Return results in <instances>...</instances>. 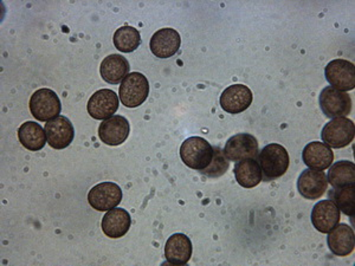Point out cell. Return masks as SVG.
I'll list each match as a JSON object with an SVG mask.
<instances>
[{
    "label": "cell",
    "mask_w": 355,
    "mask_h": 266,
    "mask_svg": "<svg viewBox=\"0 0 355 266\" xmlns=\"http://www.w3.org/2000/svg\"><path fill=\"white\" fill-rule=\"evenodd\" d=\"M289 154L282 145H266L259 154V163L262 170L263 181H274L284 175L289 168Z\"/></svg>",
    "instance_id": "obj_1"
},
{
    "label": "cell",
    "mask_w": 355,
    "mask_h": 266,
    "mask_svg": "<svg viewBox=\"0 0 355 266\" xmlns=\"http://www.w3.org/2000/svg\"><path fill=\"white\" fill-rule=\"evenodd\" d=\"M180 157L187 167L200 172L212 161L214 147L202 137H189L180 147Z\"/></svg>",
    "instance_id": "obj_2"
},
{
    "label": "cell",
    "mask_w": 355,
    "mask_h": 266,
    "mask_svg": "<svg viewBox=\"0 0 355 266\" xmlns=\"http://www.w3.org/2000/svg\"><path fill=\"white\" fill-rule=\"evenodd\" d=\"M150 95V83L145 75L130 73L121 82L119 96L122 105L127 108H137Z\"/></svg>",
    "instance_id": "obj_3"
},
{
    "label": "cell",
    "mask_w": 355,
    "mask_h": 266,
    "mask_svg": "<svg viewBox=\"0 0 355 266\" xmlns=\"http://www.w3.org/2000/svg\"><path fill=\"white\" fill-rule=\"evenodd\" d=\"M354 122L347 117H336L331 118L327 125L323 127L321 132L322 141L335 150L347 147L354 140Z\"/></svg>",
    "instance_id": "obj_4"
},
{
    "label": "cell",
    "mask_w": 355,
    "mask_h": 266,
    "mask_svg": "<svg viewBox=\"0 0 355 266\" xmlns=\"http://www.w3.org/2000/svg\"><path fill=\"white\" fill-rule=\"evenodd\" d=\"M60 97L51 89H40L30 98V112L42 122H49L61 113Z\"/></svg>",
    "instance_id": "obj_5"
},
{
    "label": "cell",
    "mask_w": 355,
    "mask_h": 266,
    "mask_svg": "<svg viewBox=\"0 0 355 266\" xmlns=\"http://www.w3.org/2000/svg\"><path fill=\"white\" fill-rule=\"evenodd\" d=\"M320 108L328 118L346 117L352 112V98L347 93L333 87H326L320 93Z\"/></svg>",
    "instance_id": "obj_6"
},
{
    "label": "cell",
    "mask_w": 355,
    "mask_h": 266,
    "mask_svg": "<svg viewBox=\"0 0 355 266\" xmlns=\"http://www.w3.org/2000/svg\"><path fill=\"white\" fill-rule=\"evenodd\" d=\"M324 76L333 88L340 91H351L355 88V66L346 60H334L324 69Z\"/></svg>",
    "instance_id": "obj_7"
},
{
    "label": "cell",
    "mask_w": 355,
    "mask_h": 266,
    "mask_svg": "<svg viewBox=\"0 0 355 266\" xmlns=\"http://www.w3.org/2000/svg\"><path fill=\"white\" fill-rule=\"evenodd\" d=\"M89 205L94 210L105 212L113 210L122 202V190L120 186L114 182H101L94 186L88 194Z\"/></svg>",
    "instance_id": "obj_8"
},
{
    "label": "cell",
    "mask_w": 355,
    "mask_h": 266,
    "mask_svg": "<svg viewBox=\"0 0 355 266\" xmlns=\"http://www.w3.org/2000/svg\"><path fill=\"white\" fill-rule=\"evenodd\" d=\"M223 152L229 161L239 162L245 159H254L259 154V141L251 134H236L226 141Z\"/></svg>",
    "instance_id": "obj_9"
},
{
    "label": "cell",
    "mask_w": 355,
    "mask_h": 266,
    "mask_svg": "<svg viewBox=\"0 0 355 266\" xmlns=\"http://www.w3.org/2000/svg\"><path fill=\"white\" fill-rule=\"evenodd\" d=\"M119 105L120 101L115 91L110 89H101L89 98L87 109L89 115L95 120L105 121L114 116L119 109Z\"/></svg>",
    "instance_id": "obj_10"
},
{
    "label": "cell",
    "mask_w": 355,
    "mask_h": 266,
    "mask_svg": "<svg viewBox=\"0 0 355 266\" xmlns=\"http://www.w3.org/2000/svg\"><path fill=\"white\" fill-rule=\"evenodd\" d=\"M46 140L53 150H64L71 145L75 137L73 125L65 116H57L45 125Z\"/></svg>",
    "instance_id": "obj_11"
},
{
    "label": "cell",
    "mask_w": 355,
    "mask_h": 266,
    "mask_svg": "<svg viewBox=\"0 0 355 266\" xmlns=\"http://www.w3.org/2000/svg\"><path fill=\"white\" fill-rule=\"evenodd\" d=\"M328 188L327 175L322 170L307 168L297 179V190L303 198L318 200Z\"/></svg>",
    "instance_id": "obj_12"
},
{
    "label": "cell",
    "mask_w": 355,
    "mask_h": 266,
    "mask_svg": "<svg viewBox=\"0 0 355 266\" xmlns=\"http://www.w3.org/2000/svg\"><path fill=\"white\" fill-rule=\"evenodd\" d=\"M130 134V122L121 115H114L107 118L98 127V137L107 145L115 147L122 145Z\"/></svg>",
    "instance_id": "obj_13"
},
{
    "label": "cell",
    "mask_w": 355,
    "mask_h": 266,
    "mask_svg": "<svg viewBox=\"0 0 355 266\" xmlns=\"http://www.w3.org/2000/svg\"><path fill=\"white\" fill-rule=\"evenodd\" d=\"M182 45V38L177 30L171 28H162L154 33L150 42V48L157 58H170L178 53Z\"/></svg>",
    "instance_id": "obj_14"
},
{
    "label": "cell",
    "mask_w": 355,
    "mask_h": 266,
    "mask_svg": "<svg viewBox=\"0 0 355 266\" xmlns=\"http://www.w3.org/2000/svg\"><path fill=\"white\" fill-rule=\"evenodd\" d=\"M252 91L244 85L227 87L220 96V105L226 113L239 114L245 112L252 103Z\"/></svg>",
    "instance_id": "obj_15"
},
{
    "label": "cell",
    "mask_w": 355,
    "mask_h": 266,
    "mask_svg": "<svg viewBox=\"0 0 355 266\" xmlns=\"http://www.w3.org/2000/svg\"><path fill=\"white\" fill-rule=\"evenodd\" d=\"M341 212L331 200H321L313 207L311 222L321 233H328L338 225Z\"/></svg>",
    "instance_id": "obj_16"
},
{
    "label": "cell",
    "mask_w": 355,
    "mask_h": 266,
    "mask_svg": "<svg viewBox=\"0 0 355 266\" xmlns=\"http://www.w3.org/2000/svg\"><path fill=\"white\" fill-rule=\"evenodd\" d=\"M327 244L331 254L335 256H349L355 247L354 231L347 224H338L328 232Z\"/></svg>",
    "instance_id": "obj_17"
},
{
    "label": "cell",
    "mask_w": 355,
    "mask_h": 266,
    "mask_svg": "<svg viewBox=\"0 0 355 266\" xmlns=\"http://www.w3.org/2000/svg\"><path fill=\"white\" fill-rule=\"evenodd\" d=\"M192 242L184 233L171 236L166 242L165 257L172 265H186L192 257Z\"/></svg>",
    "instance_id": "obj_18"
},
{
    "label": "cell",
    "mask_w": 355,
    "mask_h": 266,
    "mask_svg": "<svg viewBox=\"0 0 355 266\" xmlns=\"http://www.w3.org/2000/svg\"><path fill=\"white\" fill-rule=\"evenodd\" d=\"M302 160L308 166V168L324 170L329 168L334 161V153L326 143L311 142L303 150Z\"/></svg>",
    "instance_id": "obj_19"
},
{
    "label": "cell",
    "mask_w": 355,
    "mask_h": 266,
    "mask_svg": "<svg viewBox=\"0 0 355 266\" xmlns=\"http://www.w3.org/2000/svg\"><path fill=\"white\" fill-rule=\"evenodd\" d=\"M132 225L130 214L123 209H113L105 214L102 218V231L103 233L112 239L121 238Z\"/></svg>",
    "instance_id": "obj_20"
},
{
    "label": "cell",
    "mask_w": 355,
    "mask_h": 266,
    "mask_svg": "<svg viewBox=\"0 0 355 266\" xmlns=\"http://www.w3.org/2000/svg\"><path fill=\"white\" fill-rule=\"evenodd\" d=\"M130 62L127 61L125 57L113 53L110 56L105 57L102 61L100 73L103 81L107 83L119 85L130 73Z\"/></svg>",
    "instance_id": "obj_21"
},
{
    "label": "cell",
    "mask_w": 355,
    "mask_h": 266,
    "mask_svg": "<svg viewBox=\"0 0 355 266\" xmlns=\"http://www.w3.org/2000/svg\"><path fill=\"white\" fill-rule=\"evenodd\" d=\"M236 181L244 188H254L263 181L262 170L254 159L241 160L234 165Z\"/></svg>",
    "instance_id": "obj_22"
},
{
    "label": "cell",
    "mask_w": 355,
    "mask_h": 266,
    "mask_svg": "<svg viewBox=\"0 0 355 266\" xmlns=\"http://www.w3.org/2000/svg\"><path fill=\"white\" fill-rule=\"evenodd\" d=\"M18 139L23 147L33 152L43 150L48 141L44 128L33 121L25 122L19 127Z\"/></svg>",
    "instance_id": "obj_23"
},
{
    "label": "cell",
    "mask_w": 355,
    "mask_h": 266,
    "mask_svg": "<svg viewBox=\"0 0 355 266\" xmlns=\"http://www.w3.org/2000/svg\"><path fill=\"white\" fill-rule=\"evenodd\" d=\"M328 184L333 188H343L355 186V165L352 161L341 160L329 167L327 175Z\"/></svg>",
    "instance_id": "obj_24"
},
{
    "label": "cell",
    "mask_w": 355,
    "mask_h": 266,
    "mask_svg": "<svg viewBox=\"0 0 355 266\" xmlns=\"http://www.w3.org/2000/svg\"><path fill=\"white\" fill-rule=\"evenodd\" d=\"M114 45L121 53H130L141 44V35L132 26H122L114 33Z\"/></svg>",
    "instance_id": "obj_25"
},
{
    "label": "cell",
    "mask_w": 355,
    "mask_h": 266,
    "mask_svg": "<svg viewBox=\"0 0 355 266\" xmlns=\"http://www.w3.org/2000/svg\"><path fill=\"white\" fill-rule=\"evenodd\" d=\"M329 200L334 202L340 212L353 217L355 212V186L343 188H331L329 190Z\"/></svg>",
    "instance_id": "obj_26"
},
{
    "label": "cell",
    "mask_w": 355,
    "mask_h": 266,
    "mask_svg": "<svg viewBox=\"0 0 355 266\" xmlns=\"http://www.w3.org/2000/svg\"><path fill=\"white\" fill-rule=\"evenodd\" d=\"M230 167V162L225 157L220 147H214V157L210 165L205 170H200V174L207 177H219L224 175Z\"/></svg>",
    "instance_id": "obj_27"
}]
</instances>
